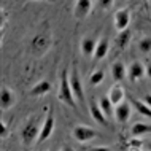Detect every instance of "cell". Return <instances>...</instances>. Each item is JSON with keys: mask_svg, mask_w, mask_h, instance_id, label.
I'll return each instance as SVG.
<instances>
[{"mask_svg": "<svg viewBox=\"0 0 151 151\" xmlns=\"http://www.w3.org/2000/svg\"><path fill=\"white\" fill-rule=\"evenodd\" d=\"M130 40H132V32L129 29H124V30H119L116 35V46L119 48V50H126V48L129 46Z\"/></svg>", "mask_w": 151, "mask_h": 151, "instance_id": "cell-15", "label": "cell"}, {"mask_svg": "<svg viewBox=\"0 0 151 151\" xmlns=\"http://www.w3.org/2000/svg\"><path fill=\"white\" fill-rule=\"evenodd\" d=\"M51 46V38L48 34H37L32 40V51L37 52V54H43V52L48 51V48Z\"/></svg>", "mask_w": 151, "mask_h": 151, "instance_id": "cell-4", "label": "cell"}, {"mask_svg": "<svg viewBox=\"0 0 151 151\" xmlns=\"http://www.w3.org/2000/svg\"><path fill=\"white\" fill-rule=\"evenodd\" d=\"M143 100L146 102V104H148L150 105V107H151V94H145V97H143Z\"/></svg>", "mask_w": 151, "mask_h": 151, "instance_id": "cell-28", "label": "cell"}, {"mask_svg": "<svg viewBox=\"0 0 151 151\" xmlns=\"http://www.w3.org/2000/svg\"><path fill=\"white\" fill-rule=\"evenodd\" d=\"M104 76H105L104 70H96V72L91 73V76H89V83H91L92 86H99L102 81H104Z\"/></svg>", "mask_w": 151, "mask_h": 151, "instance_id": "cell-22", "label": "cell"}, {"mask_svg": "<svg viewBox=\"0 0 151 151\" xmlns=\"http://www.w3.org/2000/svg\"><path fill=\"white\" fill-rule=\"evenodd\" d=\"M150 2H151V0H150Z\"/></svg>", "mask_w": 151, "mask_h": 151, "instance_id": "cell-30", "label": "cell"}, {"mask_svg": "<svg viewBox=\"0 0 151 151\" xmlns=\"http://www.w3.org/2000/svg\"><path fill=\"white\" fill-rule=\"evenodd\" d=\"M130 113H132V108H130V105L127 102H121L119 105H116L115 107V119L119 122V124H124V122L129 121L130 118Z\"/></svg>", "mask_w": 151, "mask_h": 151, "instance_id": "cell-11", "label": "cell"}, {"mask_svg": "<svg viewBox=\"0 0 151 151\" xmlns=\"http://www.w3.org/2000/svg\"><path fill=\"white\" fill-rule=\"evenodd\" d=\"M50 91H51V83L46 80H43V81H40V83H37L35 86L30 89V96L42 97V96H46Z\"/></svg>", "mask_w": 151, "mask_h": 151, "instance_id": "cell-17", "label": "cell"}, {"mask_svg": "<svg viewBox=\"0 0 151 151\" xmlns=\"http://www.w3.org/2000/svg\"><path fill=\"white\" fill-rule=\"evenodd\" d=\"M72 134H73V138H75L78 143H88V142H91V140H94V138L97 137V132L92 127L83 126V124L75 126L73 130H72Z\"/></svg>", "mask_w": 151, "mask_h": 151, "instance_id": "cell-3", "label": "cell"}, {"mask_svg": "<svg viewBox=\"0 0 151 151\" xmlns=\"http://www.w3.org/2000/svg\"><path fill=\"white\" fill-rule=\"evenodd\" d=\"M111 76L113 80L116 81V83H119L127 76V68L124 67V64L119 62V60H116L115 64H111Z\"/></svg>", "mask_w": 151, "mask_h": 151, "instance_id": "cell-14", "label": "cell"}, {"mask_svg": "<svg viewBox=\"0 0 151 151\" xmlns=\"http://www.w3.org/2000/svg\"><path fill=\"white\" fill-rule=\"evenodd\" d=\"M143 148V142L140 140V137H132L127 142V150H142Z\"/></svg>", "mask_w": 151, "mask_h": 151, "instance_id": "cell-24", "label": "cell"}, {"mask_svg": "<svg viewBox=\"0 0 151 151\" xmlns=\"http://www.w3.org/2000/svg\"><path fill=\"white\" fill-rule=\"evenodd\" d=\"M150 132H151V124H146V122H135L130 127L132 137H142V135H146Z\"/></svg>", "mask_w": 151, "mask_h": 151, "instance_id": "cell-19", "label": "cell"}, {"mask_svg": "<svg viewBox=\"0 0 151 151\" xmlns=\"http://www.w3.org/2000/svg\"><path fill=\"white\" fill-rule=\"evenodd\" d=\"M146 75L145 73V65L140 62V60H135V62H132L129 65L127 68V78L130 83H135V81L142 80L143 76Z\"/></svg>", "mask_w": 151, "mask_h": 151, "instance_id": "cell-8", "label": "cell"}, {"mask_svg": "<svg viewBox=\"0 0 151 151\" xmlns=\"http://www.w3.org/2000/svg\"><path fill=\"white\" fill-rule=\"evenodd\" d=\"M145 73H146V76H148V78L151 80V62L145 67Z\"/></svg>", "mask_w": 151, "mask_h": 151, "instance_id": "cell-27", "label": "cell"}, {"mask_svg": "<svg viewBox=\"0 0 151 151\" xmlns=\"http://www.w3.org/2000/svg\"><path fill=\"white\" fill-rule=\"evenodd\" d=\"M54 124H56L54 115L50 113V115L45 118V121H43V124H42V129H40V135H38L37 143H43V142H46L48 138L51 137L52 130H54Z\"/></svg>", "mask_w": 151, "mask_h": 151, "instance_id": "cell-5", "label": "cell"}, {"mask_svg": "<svg viewBox=\"0 0 151 151\" xmlns=\"http://www.w3.org/2000/svg\"><path fill=\"white\" fill-rule=\"evenodd\" d=\"M146 148H148V150L151 151V140H150V143H148V146H146Z\"/></svg>", "mask_w": 151, "mask_h": 151, "instance_id": "cell-29", "label": "cell"}, {"mask_svg": "<svg viewBox=\"0 0 151 151\" xmlns=\"http://www.w3.org/2000/svg\"><path fill=\"white\" fill-rule=\"evenodd\" d=\"M108 50H110V42H108V38H100L99 42H97L96 51H94V59H96V60L104 59L105 56L108 54Z\"/></svg>", "mask_w": 151, "mask_h": 151, "instance_id": "cell-16", "label": "cell"}, {"mask_svg": "<svg viewBox=\"0 0 151 151\" xmlns=\"http://www.w3.org/2000/svg\"><path fill=\"white\" fill-rule=\"evenodd\" d=\"M40 129L42 126L38 124V118L32 116L27 119V122L22 126V130H21V142L26 146L32 145L34 142L38 140V135H40Z\"/></svg>", "mask_w": 151, "mask_h": 151, "instance_id": "cell-2", "label": "cell"}, {"mask_svg": "<svg viewBox=\"0 0 151 151\" xmlns=\"http://www.w3.org/2000/svg\"><path fill=\"white\" fill-rule=\"evenodd\" d=\"M145 2H146V0H145Z\"/></svg>", "mask_w": 151, "mask_h": 151, "instance_id": "cell-31", "label": "cell"}, {"mask_svg": "<svg viewBox=\"0 0 151 151\" xmlns=\"http://www.w3.org/2000/svg\"><path fill=\"white\" fill-rule=\"evenodd\" d=\"M96 46H97V42L91 37H84L83 40H81V52H83L84 56H94V51H96Z\"/></svg>", "mask_w": 151, "mask_h": 151, "instance_id": "cell-18", "label": "cell"}, {"mask_svg": "<svg viewBox=\"0 0 151 151\" xmlns=\"http://www.w3.org/2000/svg\"><path fill=\"white\" fill-rule=\"evenodd\" d=\"M113 22H115V27L116 30H124L129 27L130 24V11L127 8H121V10H118L115 16H113Z\"/></svg>", "mask_w": 151, "mask_h": 151, "instance_id": "cell-7", "label": "cell"}, {"mask_svg": "<svg viewBox=\"0 0 151 151\" xmlns=\"http://www.w3.org/2000/svg\"><path fill=\"white\" fill-rule=\"evenodd\" d=\"M89 113H91V116H92V119L96 121V122H99L100 126H107V115L104 113V110L100 108V105H99V102L97 100H91L89 102Z\"/></svg>", "mask_w": 151, "mask_h": 151, "instance_id": "cell-9", "label": "cell"}, {"mask_svg": "<svg viewBox=\"0 0 151 151\" xmlns=\"http://www.w3.org/2000/svg\"><path fill=\"white\" fill-rule=\"evenodd\" d=\"M99 3L104 10H110L113 6V3H115V0H99Z\"/></svg>", "mask_w": 151, "mask_h": 151, "instance_id": "cell-25", "label": "cell"}, {"mask_svg": "<svg viewBox=\"0 0 151 151\" xmlns=\"http://www.w3.org/2000/svg\"><path fill=\"white\" fill-rule=\"evenodd\" d=\"M99 105H100V108L104 110V113L107 116H111L113 113H115V105L111 104V100H110V97L108 96H104V97H100V100H99Z\"/></svg>", "mask_w": 151, "mask_h": 151, "instance_id": "cell-21", "label": "cell"}, {"mask_svg": "<svg viewBox=\"0 0 151 151\" xmlns=\"http://www.w3.org/2000/svg\"><path fill=\"white\" fill-rule=\"evenodd\" d=\"M108 97H110V100H111V104L115 105H119L121 102H124L126 99V91H124V88H121L119 84H113L111 88H110V91H108Z\"/></svg>", "mask_w": 151, "mask_h": 151, "instance_id": "cell-13", "label": "cell"}, {"mask_svg": "<svg viewBox=\"0 0 151 151\" xmlns=\"http://www.w3.org/2000/svg\"><path fill=\"white\" fill-rule=\"evenodd\" d=\"M58 99L62 102V104L68 105V107H76V99H75V94L72 91L70 86V80H68V72L67 68L62 70V75H60V81H59V89H58Z\"/></svg>", "mask_w": 151, "mask_h": 151, "instance_id": "cell-1", "label": "cell"}, {"mask_svg": "<svg viewBox=\"0 0 151 151\" xmlns=\"http://www.w3.org/2000/svg\"><path fill=\"white\" fill-rule=\"evenodd\" d=\"M132 104H134V107H135V110L138 113H140L142 116H145V118H151V107L148 104H146L145 100H132Z\"/></svg>", "mask_w": 151, "mask_h": 151, "instance_id": "cell-20", "label": "cell"}, {"mask_svg": "<svg viewBox=\"0 0 151 151\" xmlns=\"http://www.w3.org/2000/svg\"><path fill=\"white\" fill-rule=\"evenodd\" d=\"M68 80H70V86H72L73 94H75V99L78 102H84L83 84H81V80H80V75H78V70H76V68H73L72 73H68Z\"/></svg>", "mask_w": 151, "mask_h": 151, "instance_id": "cell-6", "label": "cell"}, {"mask_svg": "<svg viewBox=\"0 0 151 151\" xmlns=\"http://www.w3.org/2000/svg\"><path fill=\"white\" fill-rule=\"evenodd\" d=\"M6 132H8V127H6V124H5V121H0V137L2 138H5L6 137Z\"/></svg>", "mask_w": 151, "mask_h": 151, "instance_id": "cell-26", "label": "cell"}, {"mask_svg": "<svg viewBox=\"0 0 151 151\" xmlns=\"http://www.w3.org/2000/svg\"><path fill=\"white\" fill-rule=\"evenodd\" d=\"M14 102H16L14 92L11 91L10 88L2 86V91H0V107H2V110L11 108L14 105Z\"/></svg>", "mask_w": 151, "mask_h": 151, "instance_id": "cell-12", "label": "cell"}, {"mask_svg": "<svg viewBox=\"0 0 151 151\" xmlns=\"http://www.w3.org/2000/svg\"><path fill=\"white\" fill-rule=\"evenodd\" d=\"M92 10V0H76L75 8H73V16L76 19H83L91 13Z\"/></svg>", "mask_w": 151, "mask_h": 151, "instance_id": "cell-10", "label": "cell"}, {"mask_svg": "<svg viewBox=\"0 0 151 151\" xmlns=\"http://www.w3.org/2000/svg\"><path fill=\"white\" fill-rule=\"evenodd\" d=\"M138 51L143 52V54L151 52V37H145L138 42Z\"/></svg>", "mask_w": 151, "mask_h": 151, "instance_id": "cell-23", "label": "cell"}]
</instances>
